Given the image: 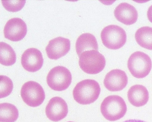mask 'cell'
Instances as JSON below:
<instances>
[{
  "label": "cell",
  "mask_w": 152,
  "mask_h": 122,
  "mask_svg": "<svg viewBox=\"0 0 152 122\" xmlns=\"http://www.w3.org/2000/svg\"><path fill=\"white\" fill-rule=\"evenodd\" d=\"M99 83L94 80L87 79L79 82L73 91L75 100L82 105L92 104L96 101L100 93Z\"/></svg>",
  "instance_id": "obj_1"
},
{
  "label": "cell",
  "mask_w": 152,
  "mask_h": 122,
  "mask_svg": "<svg viewBox=\"0 0 152 122\" xmlns=\"http://www.w3.org/2000/svg\"><path fill=\"white\" fill-rule=\"evenodd\" d=\"M101 110L103 116L110 121H115L122 118L127 110L126 103L121 97L109 96L102 103Z\"/></svg>",
  "instance_id": "obj_2"
},
{
  "label": "cell",
  "mask_w": 152,
  "mask_h": 122,
  "mask_svg": "<svg viewBox=\"0 0 152 122\" xmlns=\"http://www.w3.org/2000/svg\"><path fill=\"white\" fill-rule=\"evenodd\" d=\"M79 57L80 68L88 74H98L102 71L105 66V58L97 51H86Z\"/></svg>",
  "instance_id": "obj_3"
},
{
  "label": "cell",
  "mask_w": 152,
  "mask_h": 122,
  "mask_svg": "<svg viewBox=\"0 0 152 122\" xmlns=\"http://www.w3.org/2000/svg\"><path fill=\"white\" fill-rule=\"evenodd\" d=\"M127 66L133 76L141 79L150 73L152 64L148 55L142 51H137L130 56L128 61Z\"/></svg>",
  "instance_id": "obj_4"
},
{
  "label": "cell",
  "mask_w": 152,
  "mask_h": 122,
  "mask_svg": "<svg viewBox=\"0 0 152 122\" xmlns=\"http://www.w3.org/2000/svg\"><path fill=\"white\" fill-rule=\"evenodd\" d=\"M101 38L103 45L107 48L117 50L126 43V35L121 27L110 25L104 28L101 32Z\"/></svg>",
  "instance_id": "obj_5"
},
{
  "label": "cell",
  "mask_w": 152,
  "mask_h": 122,
  "mask_svg": "<svg viewBox=\"0 0 152 122\" xmlns=\"http://www.w3.org/2000/svg\"><path fill=\"white\" fill-rule=\"evenodd\" d=\"M72 75L66 68L58 66L51 70L47 77L49 87L54 90L61 91L67 89L72 82Z\"/></svg>",
  "instance_id": "obj_6"
},
{
  "label": "cell",
  "mask_w": 152,
  "mask_h": 122,
  "mask_svg": "<svg viewBox=\"0 0 152 122\" xmlns=\"http://www.w3.org/2000/svg\"><path fill=\"white\" fill-rule=\"evenodd\" d=\"M21 95L26 104L33 107L40 106L45 98L43 89L39 84L33 81L28 82L23 84L21 88Z\"/></svg>",
  "instance_id": "obj_7"
},
{
  "label": "cell",
  "mask_w": 152,
  "mask_h": 122,
  "mask_svg": "<svg viewBox=\"0 0 152 122\" xmlns=\"http://www.w3.org/2000/svg\"><path fill=\"white\" fill-rule=\"evenodd\" d=\"M27 32L25 22L19 18H13L9 20L4 28V33L6 38L13 41L23 39Z\"/></svg>",
  "instance_id": "obj_8"
},
{
  "label": "cell",
  "mask_w": 152,
  "mask_h": 122,
  "mask_svg": "<svg viewBox=\"0 0 152 122\" xmlns=\"http://www.w3.org/2000/svg\"><path fill=\"white\" fill-rule=\"evenodd\" d=\"M46 115L50 120L58 122L64 119L68 112V106L62 98L56 97L52 98L45 110Z\"/></svg>",
  "instance_id": "obj_9"
},
{
  "label": "cell",
  "mask_w": 152,
  "mask_h": 122,
  "mask_svg": "<svg viewBox=\"0 0 152 122\" xmlns=\"http://www.w3.org/2000/svg\"><path fill=\"white\" fill-rule=\"evenodd\" d=\"M21 62L22 66L26 71L35 72L41 68L44 59L39 50L31 48L27 49L23 53Z\"/></svg>",
  "instance_id": "obj_10"
},
{
  "label": "cell",
  "mask_w": 152,
  "mask_h": 122,
  "mask_svg": "<svg viewBox=\"0 0 152 122\" xmlns=\"http://www.w3.org/2000/svg\"><path fill=\"white\" fill-rule=\"evenodd\" d=\"M128 82L127 75L120 69L111 70L104 78V84L107 90L112 92L121 91L126 86Z\"/></svg>",
  "instance_id": "obj_11"
},
{
  "label": "cell",
  "mask_w": 152,
  "mask_h": 122,
  "mask_svg": "<svg viewBox=\"0 0 152 122\" xmlns=\"http://www.w3.org/2000/svg\"><path fill=\"white\" fill-rule=\"evenodd\" d=\"M70 41L59 37L50 40L46 48L47 54L52 60H58L67 54L70 49Z\"/></svg>",
  "instance_id": "obj_12"
},
{
  "label": "cell",
  "mask_w": 152,
  "mask_h": 122,
  "mask_svg": "<svg viewBox=\"0 0 152 122\" xmlns=\"http://www.w3.org/2000/svg\"><path fill=\"white\" fill-rule=\"evenodd\" d=\"M114 15L118 21L127 25L134 24L138 17L136 8L127 3L118 4L114 11Z\"/></svg>",
  "instance_id": "obj_13"
},
{
  "label": "cell",
  "mask_w": 152,
  "mask_h": 122,
  "mask_svg": "<svg viewBox=\"0 0 152 122\" xmlns=\"http://www.w3.org/2000/svg\"><path fill=\"white\" fill-rule=\"evenodd\" d=\"M128 101L132 105L137 107L145 105L149 99V93L146 88L140 85L131 87L127 93Z\"/></svg>",
  "instance_id": "obj_14"
},
{
  "label": "cell",
  "mask_w": 152,
  "mask_h": 122,
  "mask_svg": "<svg viewBox=\"0 0 152 122\" xmlns=\"http://www.w3.org/2000/svg\"><path fill=\"white\" fill-rule=\"evenodd\" d=\"M77 53L79 57L84 51L90 50L97 51L98 46L95 36L90 33H84L78 37L75 44Z\"/></svg>",
  "instance_id": "obj_15"
},
{
  "label": "cell",
  "mask_w": 152,
  "mask_h": 122,
  "mask_svg": "<svg viewBox=\"0 0 152 122\" xmlns=\"http://www.w3.org/2000/svg\"><path fill=\"white\" fill-rule=\"evenodd\" d=\"M135 38L137 43L142 47L152 50V28L144 26L136 32Z\"/></svg>",
  "instance_id": "obj_16"
},
{
  "label": "cell",
  "mask_w": 152,
  "mask_h": 122,
  "mask_svg": "<svg viewBox=\"0 0 152 122\" xmlns=\"http://www.w3.org/2000/svg\"><path fill=\"white\" fill-rule=\"evenodd\" d=\"M16 54L12 47L3 42L0 43V63L5 66H11L15 63Z\"/></svg>",
  "instance_id": "obj_17"
},
{
  "label": "cell",
  "mask_w": 152,
  "mask_h": 122,
  "mask_svg": "<svg viewBox=\"0 0 152 122\" xmlns=\"http://www.w3.org/2000/svg\"><path fill=\"white\" fill-rule=\"evenodd\" d=\"M18 115V110L15 106L7 103L0 104L1 122H15Z\"/></svg>",
  "instance_id": "obj_18"
},
{
  "label": "cell",
  "mask_w": 152,
  "mask_h": 122,
  "mask_svg": "<svg viewBox=\"0 0 152 122\" xmlns=\"http://www.w3.org/2000/svg\"><path fill=\"white\" fill-rule=\"evenodd\" d=\"M0 98L6 97L11 93L13 84L11 79L6 76H0Z\"/></svg>",
  "instance_id": "obj_19"
},
{
  "label": "cell",
  "mask_w": 152,
  "mask_h": 122,
  "mask_svg": "<svg viewBox=\"0 0 152 122\" xmlns=\"http://www.w3.org/2000/svg\"><path fill=\"white\" fill-rule=\"evenodd\" d=\"M3 6L10 12L20 11L24 6L26 1H1Z\"/></svg>",
  "instance_id": "obj_20"
},
{
  "label": "cell",
  "mask_w": 152,
  "mask_h": 122,
  "mask_svg": "<svg viewBox=\"0 0 152 122\" xmlns=\"http://www.w3.org/2000/svg\"><path fill=\"white\" fill-rule=\"evenodd\" d=\"M147 15L150 21L152 23V5L149 8L147 11Z\"/></svg>",
  "instance_id": "obj_21"
},
{
  "label": "cell",
  "mask_w": 152,
  "mask_h": 122,
  "mask_svg": "<svg viewBox=\"0 0 152 122\" xmlns=\"http://www.w3.org/2000/svg\"><path fill=\"white\" fill-rule=\"evenodd\" d=\"M123 122H147L144 121L136 120V119H131L129 120H126Z\"/></svg>",
  "instance_id": "obj_22"
},
{
  "label": "cell",
  "mask_w": 152,
  "mask_h": 122,
  "mask_svg": "<svg viewBox=\"0 0 152 122\" xmlns=\"http://www.w3.org/2000/svg\"><path fill=\"white\" fill-rule=\"evenodd\" d=\"M72 122V121H69V122Z\"/></svg>",
  "instance_id": "obj_23"
}]
</instances>
